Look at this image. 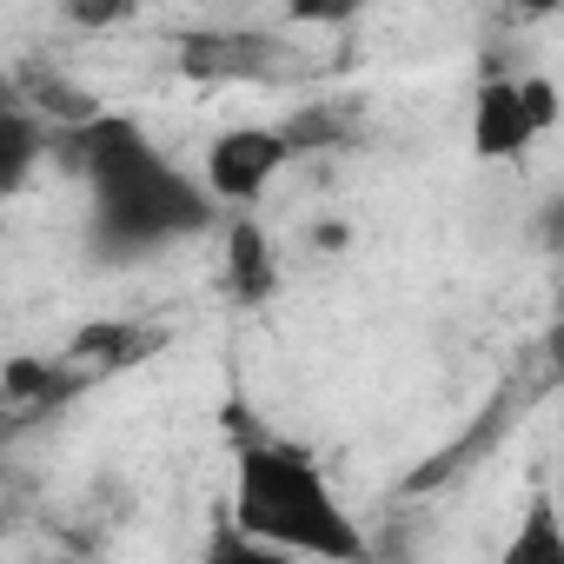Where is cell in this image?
Listing matches in <instances>:
<instances>
[{"label":"cell","mask_w":564,"mask_h":564,"mask_svg":"<svg viewBox=\"0 0 564 564\" xmlns=\"http://www.w3.org/2000/svg\"><path fill=\"white\" fill-rule=\"evenodd\" d=\"M300 153H293V140H286V127H226V133H213V147H206V160H199V193L213 199V213L226 206L232 219H246L279 180H286V166H293Z\"/></svg>","instance_id":"obj_3"},{"label":"cell","mask_w":564,"mask_h":564,"mask_svg":"<svg viewBox=\"0 0 564 564\" xmlns=\"http://www.w3.org/2000/svg\"><path fill=\"white\" fill-rule=\"evenodd\" d=\"M226 518L300 564H372V544H366L359 518L339 505L319 458L286 438H252L232 458Z\"/></svg>","instance_id":"obj_2"},{"label":"cell","mask_w":564,"mask_h":564,"mask_svg":"<svg viewBox=\"0 0 564 564\" xmlns=\"http://www.w3.org/2000/svg\"><path fill=\"white\" fill-rule=\"evenodd\" d=\"M498 564H564V518H557V498L544 485L524 498V518L511 524Z\"/></svg>","instance_id":"obj_6"},{"label":"cell","mask_w":564,"mask_h":564,"mask_svg":"<svg viewBox=\"0 0 564 564\" xmlns=\"http://www.w3.org/2000/svg\"><path fill=\"white\" fill-rule=\"evenodd\" d=\"M41 160H47V120H41V107H28L21 94L0 87V199H14L34 180Z\"/></svg>","instance_id":"obj_5"},{"label":"cell","mask_w":564,"mask_h":564,"mask_svg":"<svg viewBox=\"0 0 564 564\" xmlns=\"http://www.w3.org/2000/svg\"><path fill=\"white\" fill-rule=\"evenodd\" d=\"M551 127H557V87H551V74H498L471 100V153L478 160H518Z\"/></svg>","instance_id":"obj_4"},{"label":"cell","mask_w":564,"mask_h":564,"mask_svg":"<svg viewBox=\"0 0 564 564\" xmlns=\"http://www.w3.org/2000/svg\"><path fill=\"white\" fill-rule=\"evenodd\" d=\"M74 166L87 180V213H94V246L107 259H133L173 239H193L213 226V199L186 166H173L133 120L94 113L74 127Z\"/></svg>","instance_id":"obj_1"},{"label":"cell","mask_w":564,"mask_h":564,"mask_svg":"<svg viewBox=\"0 0 564 564\" xmlns=\"http://www.w3.org/2000/svg\"><path fill=\"white\" fill-rule=\"evenodd\" d=\"M199 564H300V557H286V551H272L265 538H252V531H239L226 511L213 518V531H206V544H199Z\"/></svg>","instance_id":"obj_7"},{"label":"cell","mask_w":564,"mask_h":564,"mask_svg":"<svg viewBox=\"0 0 564 564\" xmlns=\"http://www.w3.org/2000/svg\"><path fill=\"white\" fill-rule=\"evenodd\" d=\"M226 252H232V279L246 286H259V279H272V252H265V232L252 226V219H232V232H226Z\"/></svg>","instance_id":"obj_8"}]
</instances>
